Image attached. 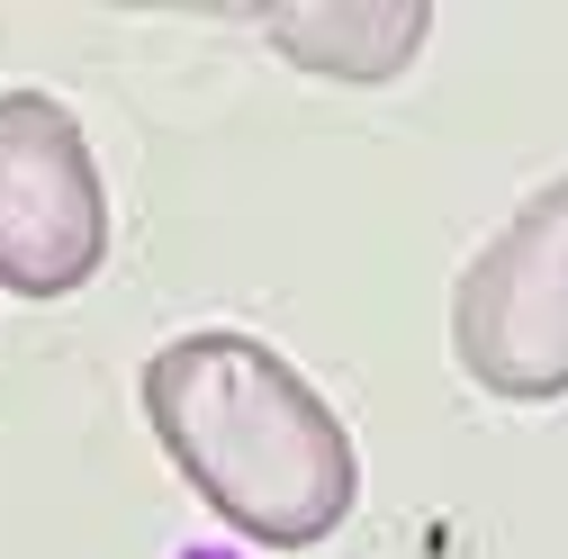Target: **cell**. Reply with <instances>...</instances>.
<instances>
[{
	"mask_svg": "<svg viewBox=\"0 0 568 559\" xmlns=\"http://www.w3.org/2000/svg\"><path fill=\"white\" fill-rule=\"evenodd\" d=\"M145 425L199 487V506L262 550L325 541L362 497V451L343 415L262 334L207 325L163 343L145 362Z\"/></svg>",
	"mask_w": 568,
	"mask_h": 559,
	"instance_id": "obj_1",
	"label": "cell"
},
{
	"mask_svg": "<svg viewBox=\"0 0 568 559\" xmlns=\"http://www.w3.org/2000/svg\"><path fill=\"white\" fill-rule=\"evenodd\" d=\"M452 353L487 397H568V172L532 190L452 289Z\"/></svg>",
	"mask_w": 568,
	"mask_h": 559,
	"instance_id": "obj_2",
	"label": "cell"
},
{
	"mask_svg": "<svg viewBox=\"0 0 568 559\" xmlns=\"http://www.w3.org/2000/svg\"><path fill=\"white\" fill-rule=\"evenodd\" d=\"M109 262V190L91 135L45 91H0V289L73 298Z\"/></svg>",
	"mask_w": 568,
	"mask_h": 559,
	"instance_id": "obj_3",
	"label": "cell"
},
{
	"mask_svg": "<svg viewBox=\"0 0 568 559\" xmlns=\"http://www.w3.org/2000/svg\"><path fill=\"white\" fill-rule=\"evenodd\" d=\"M424 37H434V10H424V0H352V10H316V0H298V10H271V45L290 54L298 73L352 82V91L406 73Z\"/></svg>",
	"mask_w": 568,
	"mask_h": 559,
	"instance_id": "obj_4",
	"label": "cell"
}]
</instances>
